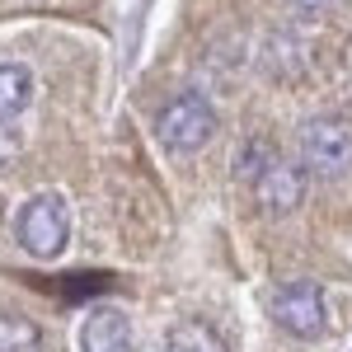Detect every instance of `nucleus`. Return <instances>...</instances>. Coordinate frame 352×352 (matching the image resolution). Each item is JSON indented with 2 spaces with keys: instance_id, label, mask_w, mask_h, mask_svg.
Listing matches in <instances>:
<instances>
[{
  "instance_id": "nucleus-1",
  "label": "nucleus",
  "mask_w": 352,
  "mask_h": 352,
  "mask_svg": "<svg viewBox=\"0 0 352 352\" xmlns=\"http://www.w3.org/2000/svg\"><path fill=\"white\" fill-rule=\"evenodd\" d=\"M14 240L33 258H56L66 249V240H71V212H66V202L56 192L28 197L24 207H19V217H14Z\"/></svg>"
},
{
  "instance_id": "nucleus-2",
  "label": "nucleus",
  "mask_w": 352,
  "mask_h": 352,
  "mask_svg": "<svg viewBox=\"0 0 352 352\" xmlns=\"http://www.w3.org/2000/svg\"><path fill=\"white\" fill-rule=\"evenodd\" d=\"M155 136H160L164 151L192 155V151H202L217 136V109L202 94H174L160 109V118H155Z\"/></svg>"
},
{
  "instance_id": "nucleus-3",
  "label": "nucleus",
  "mask_w": 352,
  "mask_h": 352,
  "mask_svg": "<svg viewBox=\"0 0 352 352\" xmlns=\"http://www.w3.org/2000/svg\"><path fill=\"white\" fill-rule=\"evenodd\" d=\"M268 315L277 329H287L292 338H320L329 329V305L320 282H282L268 296Z\"/></svg>"
},
{
  "instance_id": "nucleus-4",
  "label": "nucleus",
  "mask_w": 352,
  "mask_h": 352,
  "mask_svg": "<svg viewBox=\"0 0 352 352\" xmlns=\"http://www.w3.org/2000/svg\"><path fill=\"white\" fill-rule=\"evenodd\" d=\"M300 169L333 179V174H348L352 169V127L343 118H310L300 127Z\"/></svg>"
},
{
  "instance_id": "nucleus-5",
  "label": "nucleus",
  "mask_w": 352,
  "mask_h": 352,
  "mask_svg": "<svg viewBox=\"0 0 352 352\" xmlns=\"http://www.w3.org/2000/svg\"><path fill=\"white\" fill-rule=\"evenodd\" d=\"M254 197L263 202V212L272 217H287V212H296L300 197H305V169L292 160H282V155H272L258 174H254Z\"/></svg>"
},
{
  "instance_id": "nucleus-6",
  "label": "nucleus",
  "mask_w": 352,
  "mask_h": 352,
  "mask_svg": "<svg viewBox=\"0 0 352 352\" xmlns=\"http://www.w3.org/2000/svg\"><path fill=\"white\" fill-rule=\"evenodd\" d=\"M80 352H136L132 315H122L118 305L89 310L80 324Z\"/></svg>"
},
{
  "instance_id": "nucleus-7",
  "label": "nucleus",
  "mask_w": 352,
  "mask_h": 352,
  "mask_svg": "<svg viewBox=\"0 0 352 352\" xmlns=\"http://www.w3.org/2000/svg\"><path fill=\"white\" fill-rule=\"evenodd\" d=\"M33 99V71L24 61H0V122L19 118Z\"/></svg>"
},
{
  "instance_id": "nucleus-8",
  "label": "nucleus",
  "mask_w": 352,
  "mask_h": 352,
  "mask_svg": "<svg viewBox=\"0 0 352 352\" xmlns=\"http://www.w3.org/2000/svg\"><path fill=\"white\" fill-rule=\"evenodd\" d=\"M160 352H226V348L207 320H179V324H169Z\"/></svg>"
},
{
  "instance_id": "nucleus-9",
  "label": "nucleus",
  "mask_w": 352,
  "mask_h": 352,
  "mask_svg": "<svg viewBox=\"0 0 352 352\" xmlns=\"http://www.w3.org/2000/svg\"><path fill=\"white\" fill-rule=\"evenodd\" d=\"M0 352H43V329L19 310H0Z\"/></svg>"
},
{
  "instance_id": "nucleus-10",
  "label": "nucleus",
  "mask_w": 352,
  "mask_h": 352,
  "mask_svg": "<svg viewBox=\"0 0 352 352\" xmlns=\"http://www.w3.org/2000/svg\"><path fill=\"white\" fill-rule=\"evenodd\" d=\"M277 155V146H272L268 136H249L240 146V155H235V179H244V184H254V174L263 169V164Z\"/></svg>"
},
{
  "instance_id": "nucleus-11",
  "label": "nucleus",
  "mask_w": 352,
  "mask_h": 352,
  "mask_svg": "<svg viewBox=\"0 0 352 352\" xmlns=\"http://www.w3.org/2000/svg\"><path fill=\"white\" fill-rule=\"evenodd\" d=\"M333 5H338V0H296V10H305V14H324Z\"/></svg>"
}]
</instances>
